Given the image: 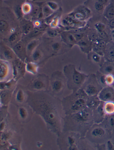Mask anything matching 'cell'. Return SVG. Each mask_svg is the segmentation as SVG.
Instances as JSON below:
<instances>
[{"instance_id":"cell-28","label":"cell","mask_w":114,"mask_h":150,"mask_svg":"<svg viewBox=\"0 0 114 150\" xmlns=\"http://www.w3.org/2000/svg\"><path fill=\"white\" fill-rule=\"evenodd\" d=\"M18 39V35L17 33H14L12 34L10 36L9 39V42L11 44H13V43L17 42V40Z\"/></svg>"},{"instance_id":"cell-39","label":"cell","mask_w":114,"mask_h":150,"mask_svg":"<svg viewBox=\"0 0 114 150\" xmlns=\"http://www.w3.org/2000/svg\"><path fill=\"white\" fill-rule=\"evenodd\" d=\"M107 1H108V0H99V2L103 4H105Z\"/></svg>"},{"instance_id":"cell-25","label":"cell","mask_w":114,"mask_h":150,"mask_svg":"<svg viewBox=\"0 0 114 150\" xmlns=\"http://www.w3.org/2000/svg\"><path fill=\"white\" fill-rule=\"evenodd\" d=\"M61 47V44L59 42H55L53 43L51 45L52 50L55 52L59 51Z\"/></svg>"},{"instance_id":"cell-23","label":"cell","mask_w":114,"mask_h":150,"mask_svg":"<svg viewBox=\"0 0 114 150\" xmlns=\"http://www.w3.org/2000/svg\"><path fill=\"white\" fill-rule=\"evenodd\" d=\"M107 56L110 61H114V45L109 48L107 51Z\"/></svg>"},{"instance_id":"cell-5","label":"cell","mask_w":114,"mask_h":150,"mask_svg":"<svg viewBox=\"0 0 114 150\" xmlns=\"http://www.w3.org/2000/svg\"><path fill=\"white\" fill-rule=\"evenodd\" d=\"M98 98L100 100L105 102L114 101V89L111 86L105 88L99 93Z\"/></svg>"},{"instance_id":"cell-17","label":"cell","mask_w":114,"mask_h":150,"mask_svg":"<svg viewBox=\"0 0 114 150\" xmlns=\"http://www.w3.org/2000/svg\"><path fill=\"white\" fill-rule=\"evenodd\" d=\"M18 114L20 116V118L23 120H25L27 119L28 116V112L27 108L25 107L19 108L18 109Z\"/></svg>"},{"instance_id":"cell-2","label":"cell","mask_w":114,"mask_h":150,"mask_svg":"<svg viewBox=\"0 0 114 150\" xmlns=\"http://www.w3.org/2000/svg\"><path fill=\"white\" fill-rule=\"evenodd\" d=\"M64 73L67 79V84L70 88L80 85L85 79V75L78 71L74 66L71 65L66 66Z\"/></svg>"},{"instance_id":"cell-40","label":"cell","mask_w":114,"mask_h":150,"mask_svg":"<svg viewBox=\"0 0 114 150\" xmlns=\"http://www.w3.org/2000/svg\"><path fill=\"white\" fill-rule=\"evenodd\" d=\"M112 37H113V39H114V33L113 34V35H112Z\"/></svg>"},{"instance_id":"cell-24","label":"cell","mask_w":114,"mask_h":150,"mask_svg":"<svg viewBox=\"0 0 114 150\" xmlns=\"http://www.w3.org/2000/svg\"><path fill=\"white\" fill-rule=\"evenodd\" d=\"M53 12V11L47 5L44 7L43 8V14L44 16H49V15L52 14Z\"/></svg>"},{"instance_id":"cell-1","label":"cell","mask_w":114,"mask_h":150,"mask_svg":"<svg viewBox=\"0 0 114 150\" xmlns=\"http://www.w3.org/2000/svg\"><path fill=\"white\" fill-rule=\"evenodd\" d=\"M27 102L34 112L40 116L47 128L57 135L61 132L62 102L48 90L26 91Z\"/></svg>"},{"instance_id":"cell-6","label":"cell","mask_w":114,"mask_h":150,"mask_svg":"<svg viewBox=\"0 0 114 150\" xmlns=\"http://www.w3.org/2000/svg\"><path fill=\"white\" fill-rule=\"evenodd\" d=\"M13 51L22 61H24L27 55L26 48L21 42L16 43L13 48Z\"/></svg>"},{"instance_id":"cell-16","label":"cell","mask_w":114,"mask_h":150,"mask_svg":"<svg viewBox=\"0 0 114 150\" xmlns=\"http://www.w3.org/2000/svg\"><path fill=\"white\" fill-rule=\"evenodd\" d=\"M26 68L28 72L35 74L38 70V66L34 63L29 62L26 65Z\"/></svg>"},{"instance_id":"cell-35","label":"cell","mask_w":114,"mask_h":150,"mask_svg":"<svg viewBox=\"0 0 114 150\" xmlns=\"http://www.w3.org/2000/svg\"><path fill=\"white\" fill-rule=\"evenodd\" d=\"M38 8L37 7H36L34 8V9H33V10L32 11V14H33L34 16H36V15H37V14L38 13Z\"/></svg>"},{"instance_id":"cell-27","label":"cell","mask_w":114,"mask_h":150,"mask_svg":"<svg viewBox=\"0 0 114 150\" xmlns=\"http://www.w3.org/2000/svg\"><path fill=\"white\" fill-rule=\"evenodd\" d=\"M98 103V101L96 99L92 98L88 102H87V105L90 108H94V107L97 106V104Z\"/></svg>"},{"instance_id":"cell-18","label":"cell","mask_w":114,"mask_h":150,"mask_svg":"<svg viewBox=\"0 0 114 150\" xmlns=\"http://www.w3.org/2000/svg\"><path fill=\"white\" fill-rule=\"evenodd\" d=\"M32 58L34 62L38 61L42 57L41 51L38 50H35L31 54Z\"/></svg>"},{"instance_id":"cell-11","label":"cell","mask_w":114,"mask_h":150,"mask_svg":"<svg viewBox=\"0 0 114 150\" xmlns=\"http://www.w3.org/2000/svg\"><path fill=\"white\" fill-rule=\"evenodd\" d=\"M26 96V93H25L23 90H17L15 95V100L18 103L22 104L24 101L25 99H27Z\"/></svg>"},{"instance_id":"cell-32","label":"cell","mask_w":114,"mask_h":150,"mask_svg":"<svg viewBox=\"0 0 114 150\" xmlns=\"http://www.w3.org/2000/svg\"><path fill=\"white\" fill-rule=\"evenodd\" d=\"M95 26H96V29L98 30L99 31V33L104 31V29L105 28V25L104 24H102V23H98V24L95 25Z\"/></svg>"},{"instance_id":"cell-36","label":"cell","mask_w":114,"mask_h":150,"mask_svg":"<svg viewBox=\"0 0 114 150\" xmlns=\"http://www.w3.org/2000/svg\"><path fill=\"white\" fill-rule=\"evenodd\" d=\"M58 22H59V19L58 18H56V19H54L52 23H51V26L53 27H56L58 24Z\"/></svg>"},{"instance_id":"cell-10","label":"cell","mask_w":114,"mask_h":150,"mask_svg":"<svg viewBox=\"0 0 114 150\" xmlns=\"http://www.w3.org/2000/svg\"><path fill=\"white\" fill-rule=\"evenodd\" d=\"M61 35L63 41L68 45H72L76 43V38L71 33L63 32Z\"/></svg>"},{"instance_id":"cell-20","label":"cell","mask_w":114,"mask_h":150,"mask_svg":"<svg viewBox=\"0 0 114 150\" xmlns=\"http://www.w3.org/2000/svg\"><path fill=\"white\" fill-rule=\"evenodd\" d=\"M33 25L31 23H27L23 24L22 26L23 30L26 34L30 33L33 30Z\"/></svg>"},{"instance_id":"cell-21","label":"cell","mask_w":114,"mask_h":150,"mask_svg":"<svg viewBox=\"0 0 114 150\" xmlns=\"http://www.w3.org/2000/svg\"><path fill=\"white\" fill-rule=\"evenodd\" d=\"M9 25L7 21L4 20H0V32L5 33L9 29Z\"/></svg>"},{"instance_id":"cell-26","label":"cell","mask_w":114,"mask_h":150,"mask_svg":"<svg viewBox=\"0 0 114 150\" xmlns=\"http://www.w3.org/2000/svg\"><path fill=\"white\" fill-rule=\"evenodd\" d=\"M78 45L81 48L84 49L87 48L89 46V43L87 40H84L83 39H81V40L78 42Z\"/></svg>"},{"instance_id":"cell-33","label":"cell","mask_w":114,"mask_h":150,"mask_svg":"<svg viewBox=\"0 0 114 150\" xmlns=\"http://www.w3.org/2000/svg\"><path fill=\"white\" fill-rule=\"evenodd\" d=\"M95 8L97 11H101L104 8V5L100 2H98L95 5Z\"/></svg>"},{"instance_id":"cell-30","label":"cell","mask_w":114,"mask_h":150,"mask_svg":"<svg viewBox=\"0 0 114 150\" xmlns=\"http://www.w3.org/2000/svg\"><path fill=\"white\" fill-rule=\"evenodd\" d=\"M114 69L113 66H111V65H108L107 66H106L104 68V70L106 73L109 74H111V73L113 72Z\"/></svg>"},{"instance_id":"cell-29","label":"cell","mask_w":114,"mask_h":150,"mask_svg":"<svg viewBox=\"0 0 114 150\" xmlns=\"http://www.w3.org/2000/svg\"><path fill=\"white\" fill-rule=\"evenodd\" d=\"M47 6L49 7L53 11L57 10L58 9V7H59L58 4L55 2H53V1L48 2L47 3Z\"/></svg>"},{"instance_id":"cell-38","label":"cell","mask_w":114,"mask_h":150,"mask_svg":"<svg viewBox=\"0 0 114 150\" xmlns=\"http://www.w3.org/2000/svg\"><path fill=\"white\" fill-rule=\"evenodd\" d=\"M109 122L110 125H111V126H114V117H112L110 118Z\"/></svg>"},{"instance_id":"cell-31","label":"cell","mask_w":114,"mask_h":150,"mask_svg":"<svg viewBox=\"0 0 114 150\" xmlns=\"http://www.w3.org/2000/svg\"><path fill=\"white\" fill-rule=\"evenodd\" d=\"M47 33L49 36L51 37H55L58 36V33L53 30H48L47 31Z\"/></svg>"},{"instance_id":"cell-7","label":"cell","mask_w":114,"mask_h":150,"mask_svg":"<svg viewBox=\"0 0 114 150\" xmlns=\"http://www.w3.org/2000/svg\"><path fill=\"white\" fill-rule=\"evenodd\" d=\"M74 119L78 122H84L88 121L90 117V113L87 109L79 110L77 112L75 115H73Z\"/></svg>"},{"instance_id":"cell-22","label":"cell","mask_w":114,"mask_h":150,"mask_svg":"<svg viewBox=\"0 0 114 150\" xmlns=\"http://www.w3.org/2000/svg\"><path fill=\"white\" fill-rule=\"evenodd\" d=\"M32 7L29 3H26L23 5L22 8V11L24 14H28L30 13Z\"/></svg>"},{"instance_id":"cell-15","label":"cell","mask_w":114,"mask_h":150,"mask_svg":"<svg viewBox=\"0 0 114 150\" xmlns=\"http://www.w3.org/2000/svg\"><path fill=\"white\" fill-rule=\"evenodd\" d=\"M104 111L108 114L114 113V103L112 101L107 102L104 106Z\"/></svg>"},{"instance_id":"cell-12","label":"cell","mask_w":114,"mask_h":150,"mask_svg":"<svg viewBox=\"0 0 114 150\" xmlns=\"http://www.w3.org/2000/svg\"><path fill=\"white\" fill-rule=\"evenodd\" d=\"M98 91V89L97 88V86L93 84H89L88 85L85 89V92L89 96H93L95 95Z\"/></svg>"},{"instance_id":"cell-14","label":"cell","mask_w":114,"mask_h":150,"mask_svg":"<svg viewBox=\"0 0 114 150\" xmlns=\"http://www.w3.org/2000/svg\"><path fill=\"white\" fill-rule=\"evenodd\" d=\"M38 41L33 40L29 42L26 47V51L27 55H31L32 52L35 50L38 45Z\"/></svg>"},{"instance_id":"cell-13","label":"cell","mask_w":114,"mask_h":150,"mask_svg":"<svg viewBox=\"0 0 114 150\" xmlns=\"http://www.w3.org/2000/svg\"><path fill=\"white\" fill-rule=\"evenodd\" d=\"M105 130L103 128L97 127L92 129L91 134L92 136L95 138H101L105 134Z\"/></svg>"},{"instance_id":"cell-3","label":"cell","mask_w":114,"mask_h":150,"mask_svg":"<svg viewBox=\"0 0 114 150\" xmlns=\"http://www.w3.org/2000/svg\"><path fill=\"white\" fill-rule=\"evenodd\" d=\"M51 92L56 96L61 93L64 88V82L60 73L55 72L51 77L50 81Z\"/></svg>"},{"instance_id":"cell-9","label":"cell","mask_w":114,"mask_h":150,"mask_svg":"<svg viewBox=\"0 0 114 150\" xmlns=\"http://www.w3.org/2000/svg\"><path fill=\"white\" fill-rule=\"evenodd\" d=\"M10 67L5 61L0 60V80L5 79L9 74Z\"/></svg>"},{"instance_id":"cell-34","label":"cell","mask_w":114,"mask_h":150,"mask_svg":"<svg viewBox=\"0 0 114 150\" xmlns=\"http://www.w3.org/2000/svg\"><path fill=\"white\" fill-rule=\"evenodd\" d=\"M92 59L94 62H99L100 60V57L98 54L94 53L92 56Z\"/></svg>"},{"instance_id":"cell-4","label":"cell","mask_w":114,"mask_h":150,"mask_svg":"<svg viewBox=\"0 0 114 150\" xmlns=\"http://www.w3.org/2000/svg\"><path fill=\"white\" fill-rule=\"evenodd\" d=\"M49 82L45 76L40 75L34 79L30 84L31 91H39L47 90L49 86Z\"/></svg>"},{"instance_id":"cell-19","label":"cell","mask_w":114,"mask_h":150,"mask_svg":"<svg viewBox=\"0 0 114 150\" xmlns=\"http://www.w3.org/2000/svg\"><path fill=\"white\" fill-rule=\"evenodd\" d=\"M105 16L107 18L111 20L114 17V6H111L108 8V10L106 11Z\"/></svg>"},{"instance_id":"cell-41","label":"cell","mask_w":114,"mask_h":150,"mask_svg":"<svg viewBox=\"0 0 114 150\" xmlns=\"http://www.w3.org/2000/svg\"><path fill=\"white\" fill-rule=\"evenodd\" d=\"M113 84H114V83H113Z\"/></svg>"},{"instance_id":"cell-8","label":"cell","mask_w":114,"mask_h":150,"mask_svg":"<svg viewBox=\"0 0 114 150\" xmlns=\"http://www.w3.org/2000/svg\"><path fill=\"white\" fill-rule=\"evenodd\" d=\"M0 52L1 57L4 60L9 61L13 59L14 57L13 51L6 46L2 45L0 47Z\"/></svg>"},{"instance_id":"cell-37","label":"cell","mask_w":114,"mask_h":150,"mask_svg":"<svg viewBox=\"0 0 114 150\" xmlns=\"http://www.w3.org/2000/svg\"><path fill=\"white\" fill-rule=\"evenodd\" d=\"M109 26L111 28L114 29V18H112L111 20L109 23Z\"/></svg>"}]
</instances>
